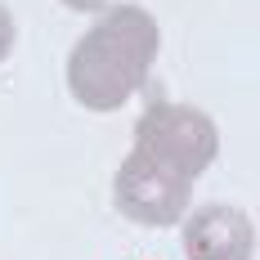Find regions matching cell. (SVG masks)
Wrapping results in <instances>:
<instances>
[{"mask_svg": "<svg viewBox=\"0 0 260 260\" xmlns=\"http://www.w3.org/2000/svg\"><path fill=\"white\" fill-rule=\"evenodd\" d=\"M161 27L144 5H104L94 27L68 54V90L90 112H117L148 81Z\"/></svg>", "mask_w": 260, "mask_h": 260, "instance_id": "obj_1", "label": "cell"}, {"mask_svg": "<svg viewBox=\"0 0 260 260\" xmlns=\"http://www.w3.org/2000/svg\"><path fill=\"white\" fill-rule=\"evenodd\" d=\"M135 148L153 161H161V166H171L184 180H198L220 157V130L202 108L157 99L135 121Z\"/></svg>", "mask_w": 260, "mask_h": 260, "instance_id": "obj_2", "label": "cell"}, {"mask_svg": "<svg viewBox=\"0 0 260 260\" xmlns=\"http://www.w3.org/2000/svg\"><path fill=\"white\" fill-rule=\"evenodd\" d=\"M193 198V180L175 175L171 166H161L139 148L117 166L112 175V207L126 215L130 224H148V229H166L180 224Z\"/></svg>", "mask_w": 260, "mask_h": 260, "instance_id": "obj_3", "label": "cell"}, {"mask_svg": "<svg viewBox=\"0 0 260 260\" xmlns=\"http://www.w3.org/2000/svg\"><path fill=\"white\" fill-rule=\"evenodd\" d=\"M184 256L188 260H251L256 256V220L238 207H198L184 220Z\"/></svg>", "mask_w": 260, "mask_h": 260, "instance_id": "obj_4", "label": "cell"}, {"mask_svg": "<svg viewBox=\"0 0 260 260\" xmlns=\"http://www.w3.org/2000/svg\"><path fill=\"white\" fill-rule=\"evenodd\" d=\"M14 41H18V27H14V14H9V5L0 0V63L14 54Z\"/></svg>", "mask_w": 260, "mask_h": 260, "instance_id": "obj_5", "label": "cell"}, {"mask_svg": "<svg viewBox=\"0 0 260 260\" xmlns=\"http://www.w3.org/2000/svg\"><path fill=\"white\" fill-rule=\"evenodd\" d=\"M58 5H68V9H77V14H99L108 0H58Z\"/></svg>", "mask_w": 260, "mask_h": 260, "instance_id": "obj_6", "label": "cell"}]
</instances>
